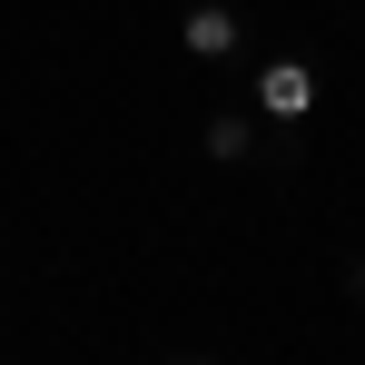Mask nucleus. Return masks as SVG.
Returning <instances> with one entry per match:
<instances>
[{
  "label": "nucleus",
  "mask_w": 365,
  "mask_h": 365,
  "mask_svg": "<svg viewBox=\"0 0 365 365\" xmlns=\"http://www.w3.org/2000/svg\"><path fill=\"white\" fill-rule=\"evenodd\" d=\"M257 119H267V128L316 119V60H267V69H257Z\"/></svg>",
  "instance_id": "f257e3e1"
},
{
  "label": "nucleus",
  "mask_w": 365,
  "mask_h": 365,
  "mask_svg": "<svg viewBox=\"0 0 365 365\" xmlns=\"http://www.w3.org/2000/svg\"><path fill=\"white\" fill-rule=\"evenodd\" d=\"M178 50H187V60H237V50H247V20L227 10V0H197V10L178 20Z\"/></svg>",
  "instance_id": "f03ea898"
},
{
  "label": "nucleus",
  "mask_w": 365,
  "mask_h": 365,
  "mask_svg": "<svg viewBox=\"0 0 365 365\" xmlns=\"http://www.w3.org/2000/svg\"><path fill=\"white\" fill-rule=\"evenodd\" d=\"M247 148H257V119H247V109H217V119H207V158H227V168H237Z\"/></svg>",
  "instance_id": "7ed1b4c3"
},
{
  "label": "nucleus",
  "mask_w": 365,
  "mask_h": 365,
  "mask_svg": "<svg viewBox=\"0 0 365 365\" xmlns=\"http://www.w3.org/2000/svg\"><path fill=\"white\" fill-rule=\"evenodd\" d=\"M356 297H365V267H356Z\"/></svg>",
  "instance_id": "20e7f679"
},
{
  "label": "nucleus",
  "mask_w": 365,
  "mask_h": 365,
  "mask_svg": "<svg viewBox=\"0 0 365 365\" xmlns=\"http://www.w3.org/2000/svg\"><path fill=\"white\" fill-rule=\"evenodd\" d=\"M178 365H197V356H178Z\"/></svg>",
  "instance_id": "39448f33"
}]
</instances>
